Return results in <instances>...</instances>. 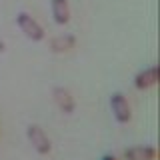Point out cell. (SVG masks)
Returning a JSON list of instances; mask_svg holds the SVG:
<instances>
[{
    "label": "cell",
    "mask_w": 160,
    "mask_h": 160,
    "mask_svg": "<svg viewBox=\"0 0 160 160\" xmlns=\"http://www.w3.org/2000/svg\"><path fill=\"white\" fill-rule=\"evenodd\" d=\"M16 24H18V28L24 32V36L30 38V40H34V42H38V40L44 38V28L40 26V24L30 16L28 12H18Z\"/></svg>",
    "instance_id": "obj_1"
},
{
    "label": "cell",
    "mask_w": 160,
    "mask_h": 160,
    "mask_svg": "<svg viewBox=\"0 0 160 160\" xmlns=\"http://www.w3.org/2000/svg\"><path fill=\"white\" fill-rule=\"evenodd\" d=\"M26 136H28L30 144L34 146V150H36L38 154H48L50 152V140L38 124H30L28 130H26Z\"/></svg>",
    "instance_id": "obj_2"
},
{
    "label": "cell",
    "mask_w": 160,
    "mask_h": 160,
    "mask_svg": "<svg viewBox=\"0 0 160 160\" xmlns=\"http://www.w3.org/2000/svg\"><path fill=\"white\" fill-rule=\"evenodd\" d=\"M110 106H112L114 118H116L120 124H126L128 120L132 118V112H130V106H128V100L124 98L122 92H114L112 96H110Z\"/></svg>",
    "instance_id": "obj_3"
},
{
    "label": "cell",
    "mask_w": 160,
    "mask_h": 160,
    "mask_svg": "<svg viewBox=\"0 0 160 160\" xmlns=\"http://www.w3.org/2000/svg\"><path fill=\"white\" fill-rule=\"evenodd\" d=\"M156 82H158V66L156 64L144 68L142 72H138L136 78H134V86H136L138 90H146L150 86H154Z\"/></svg>",
    "instance_id": "obj_4"
},
{
    "label": "cell",
    "mask_w": 160,
    "mask_h": 160,
    "mask_svg": "<svg viewBox=\"0 0 160 160\" xmlns=\"http://www.w3.org/2000/svg\"><path fill=\"white\" fill-rule=\"evenodd\" d=\"M158 150L154 146H134L124 152L126 160H156Z\"/></svg>",
    "instance_id": "obj_5"
},
{
    "label": "cell",
    "mask_w": 160,
    "mask_h": 160,
    "mask_svg": "<svg viewBox=\"0 0 160 160\" xmlns=\"http://www.w3.org/2000/svg\"><path fill=\"white\" fill-rule=\"evenodd\" d=\"M52 94H54V100H56L58 108L62 110L64 114H72L74 112V98H72V94H70V90L56 86Z\"/></svg>",
    "instance_id": "obj_6"
},
{
    "label": "cell",
    "mask_w": 160,
    "mask_h": 160,
    "mask_svg": "<svg viewBox=\"0 0 160 160\" xmlns=\"http://www.w3.org/2000/svg\"><path fill=\"white\" fill-rule=\"evenodd\" d=\"M50 10L56 24H66L70 20V6L68 0H50Z\"/></svg>",
    "instance_id": "obj_7"
},
{
    "label": "cell",
    "mask_w": 160,
    "mask_h": 160,
    "mask_svg": "<svg viewBox=\"0 0 160 160\" xmlns=\"http://www.w3.org/2000/svg\"><path fill=\"white\" fill-rule=\"evenodd\" d=\"M74 44H76V38L72 36V34H62V36H56L50 40V50L52 52H68V50L74 48Z\"/></svg>",
    "instance_id": "obj_8"
},
{
    "label": "cell",
    "mask_w": 160,
    "mask_h": 160,
    "mask_svg": "<svg viewBox=\"0 0 160 160\" xmlns=\"http://www.w3.org/2000/svg\"><path fill=\"white\" fill-rule=\"evenodd\" d=\"M102 160H116V158H114V156H110V154H106V156H104Z\"/></svg>",
    "instance_id": "obj_9"
}]
</instances>
